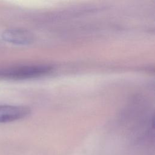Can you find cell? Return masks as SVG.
<instances>
[{
	"label": "cell",
	"mask_w": 155,
	"mask_h": 155,
	"mask_svg": "<svg viewBox=\"0 0 155 155\" xmlns=\"http://www.w3.org/2000/svg\"><path fill=\"white\" fill-rule=\"evenodd\" d=\"M30 113V108L26 107L0 105V124L18 120L26 117Z\"/></svg>",
	"instance_id": "cell-2"
},
{
	"label": "cell",
	"mask_w": 155,
	"mask_h": 155,
	"mask_svg": "<svg viewBox=\"0 0 155 155\" xmlns=\"http://www.w3.org/2000/svg\"><path fill=\"white\" fill-rule=\"evenodd\" d=\"M2 39L5 42L18 45L31 44L34 39L33 35L27 30L20 28H12L2 33Z\"/></svg>",
	"instance_id": "cell-3"
},
{
	"label": "cell",
	"mask_w": 155,
	"mask_h": 155,
	"mask_svg": "<svg viewBox=\"0 0 155 155\" xmlns=\"http://www.w3.org/2000/svg\"><path fill=\"white\" fill-rule=\"evenodd\" d=\"M52 69L53 67L48 65H22L0 71V77L14 80L33 79L46 75Z\"/></svg>",
	"instance_id": "cell-1"
}]
</instances>
